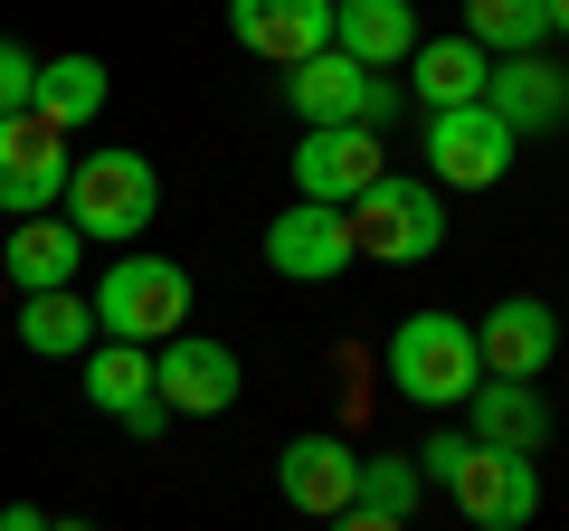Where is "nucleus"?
Segmentation results:
<instances>
[{"label": "nucleus", "instance_id": "15", "mask_svg": "<svg viewBox=\"0 0 569 531\" xmlns=\"http://www.w3.org/2000/svg\"><path fill=\"white\" fill-rule=\"evenodd\" d=\"M332 48L370 77L418 58V0H332Z\"/></svg>", "mask_w": 569, "mask_h": 531}, {"label": "nucleus", "instance_id": "8", "mask_svg": "<svg viewBox=\"0 0 569 531\" xmlns=\"http://www.w3.org/2000/svg\"><path fill=\"white\" fill-rule=\"evenodd\" d=\"M380 171H389V143L370 133V123H313L305 143H295V200L351 209Z\"/></svg>", "mask_w": 569, "mask_h": 531}, {"label": "nucleus", "instance_id": "18", "mask_svg": "<svg viewBox=\"0 0 569 531\" xmlns=\"http://www.w3.org/2000/svg\"><path fill=\"white\" fill-rule=\"evenodd\" d=\"M485 77H493V58L456 29V39H418V58H408V96L427 104V114H456V104H485Z\"/></svg>", "mask_w": 569, "mask_h": 531}, {"label": "nucleus", "instance_id": "4", "mask_svg": "<svg viewBox=\"0 0 569 531\" xmlns=\"http://www.w3.org/2000/svg\"><path fill=\"white\" fill-rule=\"evenodd\" d=\"M389 380H399V399H418V409H466L475 380H485V361H475V323H456V313H408L399 332H389Z\"/></svg>", "mask_w": 569, "mask_h": 531}, {"label": "nucleus", "instance_id": "31", "mask_svg": "<svg viewBox=\"0 0 569 531\" xmlns=\"http://www.w3.org/2000/svg\"><path fill=\"white\" fill-rule=\"evenodd\" d=\"M48 531H96V522H48Z\"/></svg>", "mask_w": 569, "mask_h": 531}, {"label": "nucleus", "instance_id": "6", "mask_svg": "<svg viewBox=\"0 0 569 531\" xmlns=\"http://www.w3.org/2000/svg\"><path fill=\"white\" fill-rule=\"evenodd\" d=\"M284 104L305 114V133L313 123H370V133H380V123L399 114V77H370V67H351L342 48H323V58L284 67Z\"/></svg>", "mask_w": 569, "mask_h": 531}, {"label": "nucleus", "instance_id": "13", "mask_svg": "<svg viewBox=\"0 0 569 531\" xmlns=\"http://www.w3.org/2000/svg\"><path fill=\"white\" fill-rule=\"evenodd\" d=\"M228 39L266 67H305L332 48V0H228Z\"/></svg>", "mask_w": 569, "mask_h": 531}, {"label": "nucleus", "instance_id": "30", "mask_svg": "<svg viewBox=\"0 0 569 531\" xmlns=\"http://www.w3.org/2000/svg\"><path fill=\"white\" fill-rule=\"evenodd\" d=\"M541 10H550V39H569V0H541Z\"/></svg>", "mask_w": 569, "mask_h": 531}, {"label": "nucleus", "instance_id": "17", "mask_svg": "<svg viewBox=\"0 0 569 531\" xmlns=\"http://www.w3.org/2000/svg\"><path fill=\"white\" fill-rule=\"evenodd\" d=\"M77 266H86V238L48 209V219H10V238H0V275L20 294H58L77 285Z\"/></svg>", "mask_w": 569, "mask_h": 531}, {"label": "nucleus", "instance_id": "1", "mask_svg": "<svg viewBox=\"0 0 569 531\" xmlns=\"http://www.w3.org/2000/svg\"><path fill=\"white\" fill-rule=\"evenodd\" d=\"M342 219H351V257L370 266H427L447 247V200H437V181H408V171H380Z\"/></svg>", "mask_w": 569, "mask_h": 531}, {"label": "nucleus", "instance_id": "9", "mask_svg": "<svg viewBox=\"0 0 569 531\" xmlns=\"http://www.w3.org/2000/svg\"><path fill=\"white\" fill-rule=\"evenodd\" d=\"M67 171H77L67 133H48L39 114L0 123V219H48L67 200Z\"/></svg>", "mask_w": 569, "mask_h": 531}, {"label": "nucleus", "instance_id": "20", "mask_svg": "<svg viewBox=\"0 0 569 531\" xmlns=\"http://www.w3.org/2000/svg\"><path fill=\"white\" fill-rule=\"evenodd\" d=\"M20 351H39V361H86V351H96V294H77V285L20 294Z\"/></svg>", "mask_w": 569, "mask_h": 531}, {"label": "nucleus", "instance_id": "10", "mask_svg": "<svg viewBox=\"0 0 569 531\" xmlns=\"http://www.w3.org/2000/svg\"><path fill=\"white\" fill-rule=\"evenodd\" d=\"M447 503L466 512L475 531H522L531 512H541V465H531V455H503V447H475L466 465H456Z\"/></svg>", "mask_w": 569, "mask_h": 531}, {"label": "nucleus", "instance_id": "29", "mask_svg": "<svg viewBox=\"0 0 569 531\" xmlns=\"http://www.w3.org/2000/svg\"><path fill=\"white\" fill-rule=\"evenodd\" d=\"M323 531H408V522H380V512H332Z\"/></svg>", "mask_w": 569, "mask_h": 531}, {"label": "nucleus", "instance_id": "21", "mask_svg": "<svg viewBox=\"0 0 569 531\" xmlns=\"http://www.w3.org/2000/svg\"><path fill=\"white\" fill-rule=\"evenodd\" d=\"M29 114H39L48 133L96 123V114H104V67H96V58H39V96H29Z\"/></svg>", "mask_w": 569, "mask_h": 531}, {"label": "nucleus", "instance_id": "14", "mask_svg": "<svg viewBox=\"0 0 569 531\" xmlns=\"http://www.w3.org/2000/svg\"><path fill=\"white\" fill-rule=\"evenodd\" d=\"M351 484H361V455H351L342 437H284V455H276V493L305 512V522L351 512Z\"/></svg>", "mask_w": 569, "mask_h": 531}, {"label": "nucleus", "instance_id": "7", "mask_svg": "<svg viewBox=\"0 0 569 531\" xmlns=\"http://www.w3.org/2000/svg\"><path fill=\"white\" fill-rule=\"evenodd\" d=\"M152 399H162L171 418H219L247 399V370L228 342H209V332H171L162 351H152Z\"/></svg>", "mask_w": 569, "mask_h": 531}, {"label": "nucleus", "instance_id": "3", "mask_svg": "<svg viewBox=\"0 0 569 531\" xmlns=\"http://www.w3.org/2000/svg\"><path fill=\"white\" fill-rule=\"evenodd\" d=\"M152 209H162V171L142 162V152H77L58 219L77 228V238H114L123 247V238L152 228Z\"/></svg>", "mask_w": 569, "mask_h": 531}, {"label": "nucleus", "instance_id": "2", "mask_svg": "<svg viewBox=\"0 0 569 531\" xmlns=\"http://www.w3.org/2000/svg\"><path fill=\"white\" fill-rule=\"evenodd\" d=\"M181 323H190V275L171 257H114L96 275V332H104V342L162 351Z\"/></svg>", "mask_w": 569, "mask_h": 531}, {"label": "nucleus", "instance_id": "16", "mask_svg": "<svg viewBox=\"0 0 569 531\" xmlns=\"http://www.w3.org/2000/svg\"><path fill=\"white\" fill-rule=\"evenodd\" d=\"M485 104L512 123V133H560L569 123V67H550L541 48H531V58H493Z\"/></svg>", "mask_w": 569, "mask_h": 531}, {"label": "nucleus", "instance_id": "23", "mask_svg": "<svg viewBox=\"0 0 569 531\" xmlns=\"http://www.w3.org/2000/svg\"><path fill=\"white\" fill-rule=\"evenodd\" d=\"M466 39L485 58H531L550 39V10L541 0H466Z\"/></svg>", "mask_w": 569, "mask_h": 531}, {"label": "nucleus", "instance_id": "5", "mask_svg": "<svg viewBox=\"0 0 569 531\" xmlns=\"http://www.w3.org/2000/svg\"><path fill=\"white\" fill-rule=\"evenodd\" d=\"M418 152H427V181L437 190H493L512 171V152H522V133L493 104H456V114H427Z\"/></svg>", "mask_w": 569, "mask_h": 531}, {"label": "nucleus", "instance_id": "24", "mask_svg": "<svg viewBox=\"0 0 569 531\" xmlns=\"http://www.w3.org/2000/svg\"><path fill=\"white\" fill-rule=\"evenodd\" d=\"M427 493L418 455H361V484H351V512H380V522H408Z\"/></svg>", "mask_w": 569, "mask_h": 531}, {"label": "nucleus", "instance_id": "22", "mask_svg": "<svg viewBox=\"0 0 569 531\" xmlns=\"http://www.w3.org/2000/svg\"><path fill=\"white\" fill-rule=\"evenodd\" d=\"M142 399H152V351H133V342H96L86 351V409H104L123 428Z\"/></svg>", "mask_w": 569, "mask_h": 531}, {"label": "nucleus", "instance_id": "11", "mask_svg": "<svg viewBox=\"0 0 569 531\" xmlns=\"http://www.w3.org/2000/svg\"><path fill=\"white\" fill-rule=\"evenodd\" d=\"M475 361H485V380H550V361H560V313L541 294H503L475 323Z\"/></svg>", "mask_w": 569, "mask_h": 531}, {"label": "nucleus", "instance_id": "27", "mask_svg": "<svg viewBox=\"0 0 569 531\" xmlns=\"http://www.w3.org/2000/svg\"><path fill=\"white\" fill-rule=\"evenodd\" d=\"M162 428H171V409H162V399H142V409L123 418V437H142V447H152V437H162Z\"/></svg>", "mask_w": 569, "mask_h": 531}, {"label": "nucleus", "instance_id": "12", "mask_svg": "<svg viewBox=\"0 0 569 531\" xmlns=\"http://www.w3.org/2000/svg\"><path fill=\"white\" fill-rule=\"evenodd\" d=\"M266 266H276L284 285H332L342 266H361L351 257V219L323 209V200H295L284 219H266Z\"/></svg>", "mask_w": 569, "mask_h": 531}, {"label": "nucleus", "instance_id": "28", "mask_svg": "<svg viewBox=\"0 0 569 531\" xmlns=\"http://www.w3.org/2000/svg\"><path fill=\"white\" fill-rule=\"evenodd\" d=\"M0 531H48V512L39 503H0Z\"/></svg>", "mask_w": 569, "mask_h": 531}, {"label": "nucleus", "instance_id": "19", "mask_svg": "<svg viewBox=\"0 0 569 531\" xmlns=\"http://www.w3.org/2000/svg\"><path fill=\"white\" fill-rule=\"evenodd\" d=\"M475 447H503V455H541L550 447V399L541 380H475Z\"/></svg>", "mask_w": 569, "mask_h": 531}, {"label": "nucleus", "instance_id": "25", "mask_svg": "<svg viewBox=\"0 0 569 531\" xmlns=\"http://www.w3.org/2000/svg\"><path fill=\"white\" fill-rule=\"evenodd\" d=\"M29 96H39V58H29L20 39H0V123L29 114Z\"/></svg>", "mask_w": 569, "mask_h": 531}, {"label": "nucleus", "instance_id": "26", "mask_svg": "<svg viewBox=\"0 0 569 531\" xmlns=\"http://www.w3.org/2000/svg\"><path fill=\"white\" fill-rule=\"evenodd\" d=\"M466 455H475V437H456V428H447V437H427V447H418V474H427V484H437V493H447Z\"/></svg>", "mask_w": 569, "mask_h": 531}]
</instances>
